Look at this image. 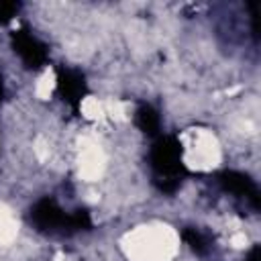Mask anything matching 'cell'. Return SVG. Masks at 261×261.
<instances>
[{"label": "cell", "instance_id": "3", "mask_svg": "<svg viewBox=\"0 0 261 261\" xmlns=\"http://www.w3.org/2000/svg\"><path fill=\"white\" fill-rule=\"evenodd\" d=\"M16 8H18V6L12 4V2H0V22L12 18V14L16 12Z\"/></svg>", "mask_w": 261, "mask_h": 261}, {"label": "cell", "instance_id": "2", "mask_svg": "<svg viewBox=\"0 0 261 261\" xmlns=\"http://www.w3.org/2000/svg\"><path fill=\"white\" fill-rule=\"evenodd\" d=\"M137 124H139L145 133L153 135V133H157L159 116H157V112H155L151 106H143V108L137 110Z\"/></svg>", "mask_w": 261, "mask_h": 261}, {"label": "cell", "instance_id": "4", "mask_svg": "<svg viewBox=\"0 0 261 261\" xmlns=\"http://www.w3.org/2000/svg\"><path fill=\"white\" fill-rule=\"evenodd\" d=\"M245 261H259V249L257 247H253V251L247 255V259Z\"/></svg>", "mask_w": 261, "mask_h": 261}, {"label": "cell", "instance_id": "5", "mask_svg": "<svg viewBox=\"0 0 261 261\" xmlns=\"http://www.w3.org/2000/svg\"><path fill=\"white\" fill-rule=\"evenodd\" d=\"M0 96H2V80H0Z\"/></svg>", "mask_w": 261, "mask_h": 261}, {"label": "cell", "instance_id": "1", "mask_svg": "<svg viewBox=\"0 0 261 261\" xmlns=\"http://www.w3.org/2000/svg\"><path fill=\"white\" fill-rule=\"evenodd\" d=\"M14 47H16V53L27 61V63H35L39 65L43 59H45V49L43 45L31 37V35H24V33H18L14 37Z\"/></svg>", "mask_w": 261, "mask_h": 261}]
</instances>
